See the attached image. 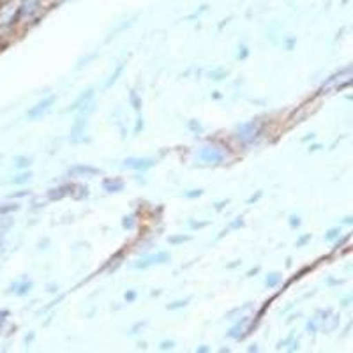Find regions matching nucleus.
<instances>
[{"label":"nucleus","instance_id":"f257e3e1","mask_svg":"<svg viewBox=\"0 0 353 353\" xmlns=\"http://www.w3.org/2000/svg\"><path fill=\"white\" fill-rule=\"evenodd\" d=\"M55 99H57L55 96L46 97V99H44V101L37 103V105L34 106V108L28 110L27 117H28V119H39V117L43 115V113H46L50 108H52V105H53V103H55Z\"/></svg>","mask_w":353,"mask_h":353},{"label":"nucleus","instance_id":"f03ea898","mask_svg":"<svg viewBox=\"0 0 353 353\" xmlns=\"http://www.w3.org/2000/svg\"><path fill=\"white\" fill-rule=\"evenodd\" d=\"M200 157L210 165H221L225 161V154L217 150L216 147H203V150L200 152Z\"/></svg>","mask_w":353,"mask_h":353},{"label":"nucleus","instance_id":"7ed1b4c3","mask_svg":"<svg viewBox=\"0 0 353 353\" xmlns=\"http://www.w3.org/2000/svg\"><path fill=\"white\" fill-rule=\"evenodd\" d=\"M156 159H137V157H131V159L124 161V168H131V170H147L152 168L156 165Z\"/></svg>","mask_w":353,"mask_h":353},{"label":"nucleus","instance_id":"20e7f679","mask_svg":"<svg viewBox=\"0 0 353 353\" xmlns=\"http://www.w3.org/2000/svg\"><path fill=\"white\" fill-rule=\"evenodd\" d=\"M166 261H170V254H168V253L154 254V256L145 258L143 261H140V263H137V269H147V267H152V265L166 263Z\"/></svg>","mask_w":353,"mask_h":353},{"label":"nucleus","instance_id":"39448f33","mask_svg":"<svg viewBox=\"0 0 353 353\" xmlns=\"http://www.w3.org/2000/svg\"><path fill=\"white\" fill-rule=\"evenodd\" d=\"M69 173H71V175H97V173H101V170L88 165H77L72 166V168H69Z\"/></svg>","mask_w":353,"mask_h":353},{"label":"nucleus","instance_id":"423d86ee","mask_svg":"<svg viewBox=\"0 0 353 353\" xmlns=\"http://www.w3.org/2000/svg\"><path fill=\"white\" fill-rule=\"evenodd\" d=\"M105 189L108 191V193H121L122 189H124V182L122 181H112V179H106L105 181Z\"/></svg>","mask_w":353,"mask_h":353},{"label":"nucleus","instance_id":"0eeeda50","mask_svg":"<svg viewBox=\"0 0 353 353\" xmlns=\"http://www.w3.org/2000/svg\"><path fill=\"white\" fill-rule=\"evenodd\" d=\"M279 281H281V276H279V274H270V276L265 279V285L269 286V288H274Z\"/></svg>","mask_w":353,"mask_h":353},{"label":"nucleus","instance_id":"6e6552de","mask_svg":"<svg viewBox=\"0 0 353 353\" xmlns=\"http://www.w3.org/2000/svg\"><path fill=\"white\" fill-rule=\"evenodd\" d=\"M92 96H94L92 90H88V92H87V94H83V96H81L80 99H78L77 103H74V105H72L71 108H69V110H78V108H80L81 103H87V99H90V97H92Z\"/></svg>","mask_w":353,"mask_h":353},{"label":"nucleus","instance_id":"1a4fd4ad","mask_svg":"<svg viewBox=\"0 0 353 353\" xmlns=\"http://www.w3.org/2000/svg\"><path fill=\"white\" fill-rule=\"evenodd\" d=\"M30 165H32L30 157H18L17 159V168H28Z\"/></svg>","mask_w":353,"mask_h":353},{"label":"nucleus","instance_id":"9d476101","mask_svg":"<svg viewBox=\"0 0 353 353\" xmlns=\"http://www.w3.org/2000/svg\"><path fill=\"white\" fill-rule=\"evenodd\" d=\"M170 241V244H182V242H188V241H191V235H179V237H170L168 239Z\"/></svg>","mask_w":353,"mask_h":353},{"label":"nucleus","instance_id":"9b49d317","mask_svg":"<svg viewBox=\"0 0 353 353\" xmlns=\"http://www.w3.org/2000/svg\"><path fill=\"white\" fill-rule=\"evenodd\" d=\"M32 179V173H21V175H18L17 179H14V184H23V182H28Z\"/></svg>","mask_w":353,"mask_h":353},{"label":"nucleus","instance_id":"f8f14e48","mask_svg":"<svg viewBox=\"0 0 353 353\" xmlns=\"http://www.w3.org/2000/svg\"><path fill=\"white\" fill-rule=\"evenodd\" d=\"M188 302L189 301H176V302H173V304H170L166 309H168V311H175V309L185 307V305H188Z\"/></svg>","mask_w":353,"mask_h":353},{"label":"nucleus","instance_id":"ddd939ff","mask_svg":"<svg viewBox=\"0 0 353 353\" xmlns=\"http://www.w3.org/2000/svg\"><path fill=\"white\" fill-rule=\"evenodd\" d=\"M339 228H332V230H329V233H327L325 235V241H334V239L336 237H339Z\"/></svg>","mask_w":353,"mask_h":353},{"label":"nucleus","instance_id":"4468645a","mask_svg":"<svg viewBox=\"0 0 353 353\" xmlns=\"http://www.w3.org/2000/svg\"><path fill=\"white\" fill-rule=\"evenodd\" d=\"M131 103H132V106H134V110H140V106H141V101L138 99L137 92H131Z\"/></svg>","mask_w":353,"mask_h":353},{"label":"nucleus","instance_id":"2eb2a0df","mask_svg":"<svg viewBox=\"0 0 353 353\" xmlns=\"http://www.w3.org/2000/svg\"><path fill=\"white\" fill-rule=\"evenodd\" d=\"M290 226H292V228H299V226H301V217L299 216L290 217Z\"/></svg>","mask_w":353,"mask_h":353},{"label":"nucleus","instance_id":"dca6fc26","mask_svg":"<svg viewBox=\"0 0 353 353\" xmlns=\"http://www.w3.org/2000/svg\"><path fill=\"white\" fill-rule=\"evenodd\" d=\"M201 194H203V191H201V189H193L191 193H185V198H198V196H201Z\"/></svg>","mask_w":353,"mask_h":353},{"label":"nucleus","instance_id":"f3484780","mask_svg":"<svg viewBox=\"0 0 353 353\" xmlns=\"http://www.w3.org/2000/svg\"><path fill=\"white\" fill-rule=\"evenodd\" d=\"M173 346H175V343H173V341H163V343H161V350H172Z\"/></svg>","mask_w":353,"mask_h":353},{"label":"nucleus","instance_id":"a211bd4d","mask_svg":"<svg viewBox=\"0 0 353 353\" xmlns=\"http://www.w3.org/2000/svg\"><path fill=\"white\" fill-rule=\"evenodd\" d=\"M124 297H125V301H128V302H132L134 299H137V292H128Z\"/></svg>","mask_w":353,"mask_h":353},{"label":"nucleus","instance_id":"6ab92c4d","mask_svg":"<svg viewBox=\"0 0 353 353\" xmlns=\"http://www.w3.org/2000/svg\"><path fill=\"white\" fill-rule=\"evenodd\" d=\"M230 226H232V228H239V226H244V221H242V217H237V221H233Z\"/></svg>","mask_w":353,"mask_h":353},{"label":"nucleus","instance_id":"aec40b11","mask_svg":"<svg viewBox=\"0 0 353 353\" xmlns=\"http://www.w3.org/2000/svg\"><path fill=\"white\" fill-rule=\"evenodd\" d=\"M132 226H134V223H132V217H125V219H124V228L131 230Z\"/></svg>","mask_w":353,"mask_h":353},{"label":"nucleus","instance_id":"412c9836","mask_svg":"<svg viewBox=\"0 0 353 353\" xmlns=\"http://www.w3.org/2000/svg\"><path fill=\"white\" fill-rule=\"evenodd\" d=\"M209 225V223H191V226H193V228H203V226H207Z\"/></svg>","mask_w":353,"mask_h":353},{"label":"nucleus","instance_id":"4be33fe9","mask_svg":"<svg viewBox=\"0 0 353 353\" xmlns=\"http://www.w3.org/2000/svg\"><path fill=\"white\" fill-rule=\"evenodd\" d=\"M309 239H311V235H305V237H302V239H301V241H299V242H297V245H302V244H305V242H307V241H309Z\"/></svg>","mask_w":353,"mask_h":353},{"label":"nucleus","instance_id":"5701e85b","mask_svg":"<svg viewBox=\"0 0 353 353\" xmlns=\"http://www.w3.org/2000/svg\"><path fill=\"white\" fill-rule=\"evenodd\" d=\"M226 203H228V201H221V203H217V205H216V209H217V210H219V209H223V207H225Z\"/></svg>","mask_w":353,"mask_h":353},{"label":"nucleus","instance_id":"b1692460","mask_svg":"<svg viewBox=\"0 0 353 353\" xmlns=\"http://www.w3.org/2000/svg\"><path fill=\"white\" fill-rule=\"evenodd\" d=\"M260 196H261V193H258L256 196H251V198H249L248 201H249V203H253V201H254V200H258V198H260Z\"/></svg>","mask_w":353,"mask_h":353}]
</instances>
